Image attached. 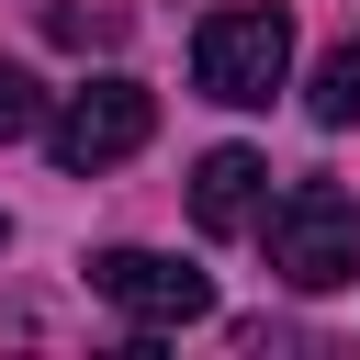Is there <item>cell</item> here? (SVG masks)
<instances>
[{"label": "cell", "instance_id": "cell-6", "mask_svg": "<svg viewBox=\"0 0 360 360\" xmlns=\"http://www.w3.org/2000/svg\"><path fill=\"white\" fill-rule=\"evenodd\" d=\"M304 112H315V124H360V34L315 56V79H304Z\"/></svg>", "mask_w": 360, "mask_h": 360}, {"label": "cell", "instance_id": "cell-8", "mask_svg": "<svg viewBox=\"0 0 360 360\" xmlns=\"http://www.w3.org/2000/svg\"><path fill=\"white\" fill-rule=\"evenodd\" d=\"M22 135H45V90L22 68H0V146H22Z\"/></svg>", "mask_w": 360, "mask_h": 360}, {"label": "cell", "instance_id": "cell-3", "mask_svg": "<svg viewBox=\"0 0 360 360\" xmlns=\"http://www.w3.org/2000/svg\"><path fill=\"white\" fill-rule=\"evenodd\" d=\"M146 135H158V90L124 79V68H101L90 90H68V101L45 112V146H56V169H79V180L112 169V158H135Z\"/></svg>", "mask_w": 360, "mask_h": 360}, {"label": "cell", "instance_id": "cell-1", "mask_svg": "<svg viewBox=\"0 0 360 360\" xmlns=\"http://www.w3.org/2000/svg\"><path fill=\"white\" fill-rule=\"evenodd\" d=\"M259 236H270V270H281L292 292L360 281V191H338V180H292V191L259 214Z\"/></svg>", "mask_w": 360, "mask_h": 360}, {"label": "cell", "instance_id": "cell-2", "mask_svg": "<svg viewBox=\"0 0 360 360\" xmlns=\"http://www.w3.org/2000/svg\"><path fill=\"white\" fill-rule=\"evenodd\" d=\"M191 79L214 90V101H236V112H259L281 79H292V11L281 0H248V11H214L202 34H191Z\"/></svg>", "mask_w": 360, "mask_h": 360}, {"label": "cell", "instance_id": "cell-7", "mask_svg": "<svg viewBox=\"0 0 360 360\" xmlns=\"http://www.w3.org/2000/svg\"><path fill=\"white\" fill-rule=\"evenodd\" d=\"M45 34H56V45H112V34H124V0H90V11H79V0H56V11H45Z\"/></svg>", "mask_w": 360, "mask_h": 360}, {"label": "cell", "instance_id": "cell-4", "mask_svg": "<svg viewBox=\"0 0 360 360\" xmlns=\"http://www.w3.org/2000/svg\"><path fill=\"white\" fill-rule=\"evenodd\" d=\"M90 292H101L124 326H146V338L214 315V281H202L191 259H158V248H101V259H90Z\"/></svg>", "mask_w": 360, "mask_h": 360}, {"label": "cell", "instance_id": "cell-5", "mask_svg": "<svg viewBox=\"0 0 360 360\" xmlns=\"http://www.w3.org/2000/svg\"><path fill=\"white\" fill-rule=\"evenodd\" d=\"M259 191H270V169H259L248 146H214V158L191 169V225H202V236H236V225H259Z\"/></svg>", "mask_w": 360, "mask_h": 360}]
</instances>
